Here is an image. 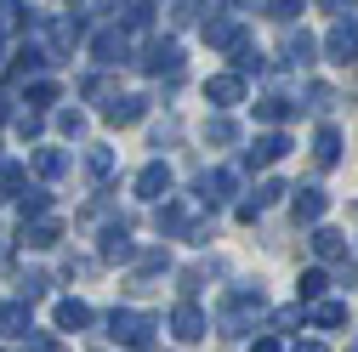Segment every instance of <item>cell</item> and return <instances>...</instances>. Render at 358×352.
<instances>
[{"instance_id": "obj_1", "label": "cell", "mask_w": 358, "mask_h": 352, "mask_svg": "<svg viewBox=\"0 0 358 352\" xmlns=\"http://www.w3.org/2000/svg\"><path fill=\"white\" fill-rule=\"evenodd\" d=\"M154 228L165 239H194V244H210V222H205V205L199 199H165L154 210Z\"/></svg>"}, {"instance_id": "obj_2", "label": "cell", "mask_w": 358, "mask_h": 352, "mask_svg": "<svg viewBox=\"0 0 358 352\" xmlns=\"http://www.w3.org/2000/svg\"><path fill=\"white\" fill-rule=\"evenodd\" d=\"M267 307V295H262V284H239L228 301H222V313H216V330L222 335H245L250 330V318Z\"/></svg>"}, {"instance_id": "obj_3", "label": "cell", "mask_w": 358, "mask_h": 352, "mask_svg": "<svg viewBox=\"0 0 358 352\" xmlns=\"http://www.w3.org/2000/svg\"><path fill=\"white\" fill-rule=\"evenodd\" d=\"M154 318L148 313H137V307H114V313H108V335L114 341H125L131 352H154Z\"/></svg>"}, {"instance_id": "obj_4", "label": "cell", "mask_w": 358, "mask_h": 352, "mask_svg": "<svg viewBox=\"0 0 358 352\" xmlns=\"http://www.w3.org/2000/svg\"><path fill=\"white\" fill-rule=\"evenodd\" d=\"M92 57H97L103 68H120V63H131V34H125L120 23L97 29V34H92Z\"/></svg>"}, {"instance_id": "obj_5", "label": "cell", "mask_w": 358, "mask_h": 352, "mask_svg": "<svg viewBox=\"0 0 358 352\" xmlns=\"http://www.w3.org/2000/svg\"><path fill=\"white\" fill-rule=\"evenodd\" d=\"M137 239H131V228L125 222H108L103 228V261H114V267H137Z\"/></svg>"}, {"instance_id": "obj_6", "label": "cell", "mask_w": 358, "mask_h": 352, "mask_svg": "<svg viewBox=\"0 0 358 352\" xmlns=\"http://www.w3.org/2000/svg\"><path fill=\"white\" fill-rule=\"evenodd\" d=\"M234 193H239V170H234V165H222V170L199 176V205H205V210H216V205H228Z\"/></svg>"}, {"instance_id": "obj_7", "label": "cell", "mask_w": 358, "mask_h": 352, "mask_svg": "<svg viewBox=\"0 0 358 352\" xmlns=\"http://www.w3.org/2000/svg\"><path fill=\"white\" fill-rule=\"evenodd\" d=\"M324 52H330V63H358V17H341V23H330V34H324Z\"/></svg>"}, {"instance_id": "obj_8", "label": "cell", "mask_w": 358, "mask_h": 352, "mask_svg": "<svg viewBox=\"0 0 358 352\" xmlns=\"http://www.w3.org/2000/svg\"><path fill=\"white\" fill-rule=\"evenodd\" d=\"M205 330H210V318L199 313V301H176V307H171V335L182 341V346H194Z\"/></svg>"}, {"instance_id": "obj_9", "label": "cell", "mask_w": 358, "mask_h": 352, "mask_svg": "<svg viewBox=\"0 0 358 352\" xmlns=\"http://www.w3.org/2000/svg\"><path fill=\"white\" fill-rule=\"evenodd\" d=\"M199 29H205V40H210V46H222V52H228L234 40L245 34V29H239V6H216V12H210Z\"/></svg>"}, {"instance_id": "obj_10", "label": "cell", "mask_w": 358, "mask_h": 352, "mask_svg": "<svg viewBox=\"0 0 358 352\" xmlns=\"http://www.w3.org/2000/svg\"><path fill=\"white\" fill-rule=\"evenodd\" d=\"M143 68H148V74H159V80H176V74H182V46L159 34L154 46H148V57H143Z\"/></svg>"}, {"instance_id": "obj_11", "label": "cell", "mask_w": 358, "mask_h": 352, "mask_svg": "<svg viewBox=\"0 0 358 352\" xmlns=\"http://www.w3.org/2000/svg\"><path fill=\"white\" fill-rule=\"evenodd\" d=\"M137 199H148V205H165L171 199V165L165 159H154V165L137 170Z\"/></svg>"}, {"instance_id": "obj_12", "label": "cell", "mask_w": 358, "mask_h": 352, "mask_svg": "<svg viewBox=\"0 0 358 352\" xmlns=\"http://www.w3.org/2000/svg\"><path fill=\"white\" fill-rule=\"evenodd\" d=\"M285 193H290V188H285V182H279V176H262V182H256V188H250V199H245V205H239V222H256V216H262V210H267V205H279V199H285Z\"/></svg>"}, {"instance_id": "obj_13", "label": "cell", "mask_w": 358, "mask_h": 352, "mask_svg": "<svg viewBox=\"0 0 358 352\" xmlns=\"http://www.w3.org/2000/svg\"><path fill=\"white\" fill-rule=\"evenodd\" d=\"M285 154H290V137H285V131H262V137L245 148V165H250V170H256V165H279Z\"/></svg>"}, {"instance_id": "obj_14", "label": "cell", "mask_w": 358, "mask_h": 352, "mask_svg": "<svg viewBox=\"0 0 358 352\" xmlns=\"http://www.w3.org/2000/svg\"><path fill=\"white\" fill-rule=\"evenodd\" d=\"M205 103L210 108H234V103H245V80L228 68V74H210L205 80Z\"/></svg>"}, {"instance_id": "obj_15", "label": "cell", "mask_w": 358, "mask_h": 352, "mask_svg": "<svg viewBox=\"0 0 358 352\" xmlns=\"http://www.w3.org/2000/svg\"><path fill=\"white\" fill-rule=\"evenodd\" d=\"M143 114H148V97H143V91H125V97H108V103H103V119H108V125H137Z\"/></svg>"}, {"instance_id": "obj_16", "label": "cell", "mask_w": 358, "mask_h": 352, "mask_svg": "<svg viewBox=\"0 0 358 352\" xmlns=\"http://www.w3.org/2000/svg\"><path fill=\"white\" fill-rule=\"evenodd\" d=\"M307 244H313V256H319V261H336V267L347 261V233H341V228H324V222H319Z\"/></svg>"}, {"instance_id": "obj_17", "label": "cell", "mask_w": 358, "mask_h": 352, "mask_svg": "<svg viewBox=\"0 0 358 352\" xmlns=\"http://www.w3.org/2000/svg\"><path fill=\"white\" fill-rule=\"evenodd\" d=\"M324 210H330V193H324V188H296V222L319 228V222H324Z\"/></svg>"}, {"instance_id": "obj_18", "label": "cell", "mask_w": 358, "mask_h": 352, "mask_svg": "<svg viewBox=\"0 0 358 352\" xmlns=\"http://www.w3.org/2000/svg\"><path fill=\"white\" fill-rule=\"evenodd\" d=\"M228 52H234V74H239V80H245V74H262V68H267V57H262V46H256L250 34H239Z\"/></svg>"}, {"instance_id": "obj_19", "label": "cell", "mask_w": 358, "mask_h": 352, "mask_svg": "<svg viewBox=\"0 0 358 352\" xmlns=\"http://www.w3.org/2000/svg\"><path fill=\"white\" fill-rule=\"evenodd\" d=\"M313 52H319V40H313L307 29H290V34H285V63H290V68H307Z\"/></svg>"}, {"instance_id": "obj_20", "label": "cell", "mask_w": 358, "mask_h": 352, "mask_svg": "<svg viewBox=\"0 0 358 352\" xmlns=\"http://www.w3.org/2000/svg\"><path fill=\"white\" fill-rule=\"evenodd\" d=\"M307 324H313V330H341V324H347V301H319V307H307Z\"/></svg>"}, {"instance_id": "obj_21", "label": "cell", "mask_w": 358, "mask_h": 352, "mask_svg": "<svg viewBox=\"0 0 358 352\" xmlns=\"http://www.w3.org/2000/svg\"><path fill=\"white\" fill-rule=\"evenodd\" d=\"M313 159H319L324 170L341 159V131H336V125H319V137H313Z\"/></svg>"}, {"instance_id": "obj_22", "label": "cell", "mask_w": 358, "mask_h": 352, "mask_svg": "<svg viewBox=\"0 0 358 352\" xmlns=\"http://www.w3.org/2000/svg\"><path fill=\"white\" fill-rule=\"evenodd\" d=\"M57 239H63V222H52V216H46V222H29V228H23V244H29V250H52Z\"/></svg>"}, {"instance_id": "obj_23", "label": "cell", "mask_w": 358, "mask_h": 352, "mask_svg": "<svg viewBox=\"0 0 358 352\" xmlns=\"http://www.w3.org/2000/svg\"><path fill=\"white\" fill-rule=\"evenodd\" d=\"M290 114H296V103L279 97V91H273V97H256V119H262V125H285Z\"/></svg>"}, {"instance_id": "obj_24", "label": "cell", "mask_w": 358, "mask_h": 352, "mask_svg": "<svg viewBox=\"0 0 358 352\" xmlns=\"http://www.w3.org/2000/svg\"><path fill=\"white\" fill-rule=\"evenodd\" d=\"M29 301H6L0 307V335H29Z\"/></svg>"}, {"instance_id": "obj_25", "label": "cell", "mask_w": 358, "mask_h": 352, "mask_svg": "<svg viewBox=\"0 0 358 352\" xmlns=\"http://www.w3.org/2000/svg\"><path fill=\"white\" fill-rule=\"evenodd\" d=\"M324 290H330V273H324V267H307V273L296 279V295H301V301H313V307L324 301Z\"/></svg>"}, {"instance_id": "obj_26", "label": "cell", "mask_w": 358, "mask_h": 352, "mask_svg": "<svg viewBox=\"0 0 358 352\" xmlns=\"http://www.w3.org/2000/svg\"><path fill=\"white\" fill-rule=\"evenodd\" d=\"M205 142H216V148H234V142H239V125H234L228 114H210V119H205Z\"/></svg>"}, {"instance_id": "obj_27", "label": "cell", "mask_w": 358, "mask_h": 352, "mask_svg": "<svg viewBox=\"0 0 358 352\" xmlns=\"http://www.w3.org/2000/svg\"><path fill=\"white\" fill-rule=\"evenodd\" d=\"M17 210H23V228H29V222H46V210H52V193H46V188H29V193L17 199Z\"/></svg>"}, {"instance_id": "obj_28", "label": "cell", "mask_w": 358, "mask_h": 352, "mask_svg": "<svg viewBox=\"0 0 358 352\" xmlns=\"http://www.w3.org/2000/svg\"><path fill=\"white\" fill-rule=\"evenodd\" d=\"M85 324H92V307H85V301H57V330H85Z\"/></svg>"}, {"instance_id": "obj_29", "label": "cell", "mask_w": 358, "mask_h": 352, "mask_svg": "<svg viewBox=\"0 0 358 352\" xmlns=\"http://www.w3.org/2000/svg\"><path fill=\"white\" fill-rule=\"evenodd\" d=\"M23 182H29V170H23L17 159L0 165V199H23Z\"/></svg>"}, {"instance_id": "obj_30", "label": "cell", "mask_w": 358, "mask_h": 352, "mask_svg": "<svg viewBox=\"0 0 358 352\" xmlns=\"http://www.w3.org/2000/svg\"><path fill=\"white\" fill-rule=\"evenodd\" d=\"M154 12L159 6H120V29L125 34H143V29H154Z\"/></svg>"}, {"instance_id": "obj_31", "label": "cell", "mask_w": 358, "mask_h": 352, "mask_svg": "<svg viewBox=\"0 0 358 352\" xmlns=\"http://www.w3.org/2000/svg\"><path fill=\"white\" fill-rule=\"evenodd\" d=\"M34 170L52 182V176H63V170H69V154H63V148H40V154H34Z\"/></svg>"}, {"instance_id": "obj_32", "label": "cell", "mask_w": 358, "mask_h": 352, "mask_svg": "<svg viewBox=\"0 0 358 352\" xmlns=\"http://www.w3.org/2000/svg\"><path fill=\"white\" fill-rule=\"evenodd\" d=\"M159 273H171V250H143L137 256V279H159Z\"/></svg>"}, {"instance_id": "obj_33", "label": "cell", "mask_w": 358, "mask_h": 352, "mask_svg": "<svg viewBox=\"0 0 358 352\" xmlns=\"http://www.w3.org/2000/svg\"><path fill=\"white\" fill-rule=\"evenodd\" d=\"M85 170H92V182H108L114 176V148H92L85 154Z\"/></svg>"}, {"instance_id": "obj_34", "label": "cell", "mask_w": 358, "mask_h": 352, "mask_svg": "<svg viewBox=\"0 0 358 352\" xmlns=\"http://www.w3.org/2000/svg\"><path fill=\"white\" fill-rule=\"evenodd\" d=\"M17 290H23V301H29V307H34V301H40V295H46V290H52V279H46V273H40V267H29V273H23V279H17Z\"/></svg>"}, {"instance_id": "obj_35", "label": "cell", "mask_w": 358, "mask_h": 352, "mask_svg": "<svg viewBox=\"0 0 358 352\" xmlns=\"http://www.w3.org/2000/svg\"><path fill=\"white\" fill-rule=\"evenodd\" d=\"M301 108H313V114H330V108H336V91H330L324 80H313V85H307V103H301Z\"/></svg>"}, {"instance_id": "obj_36", "label": "cell", "mask_w": 358, "mask_h": 352, "mask_svg": "<svg viewBox=\"0 0 358 352\" xmlns=\"http://www.w3.org/2000/svg\"><path fill=\"white\" fill-rule=\"evenodd\" d=\"M29 103H34V114L46 103H57V80H29Z\"/></svg>"}, {"instance_id": "obj_37", "label": "cell", "mask_w": 358, "mask_h": 352, "mask_svg": "<svg viewBox=\"0 0 358 352\" xmlns=\"http://www.w3.org/2000/svg\"><path fill=\"white\" fill-rule=\"evenodd\" d=\"M57 131H63V137H85V114L80 108H63L57 114Z\"/></svg>"}, {"instance_id": "obj_38", "label": "cell", "mask_w": 358, "mask_h": 352, "mask_svg": "<svg viewBox=\"0 0 358 352\" xmlns=\"http://www.w3.org/2000/svg\"><path fill=\"white\" fill-rule=\"evenodd\" d=\"M262 12L273 17V23H296V12H301V6H296V0H273V6H262Z\"/></svg>"}, {"instance_id": "obj_39", "label": "cell", "mask_w": 358, "mask_h": 352, "mask_svg": "<svg viewBox=\"0 0 358 352\" xmlns=\"http://www.w3.org/2000/svg\"><path fill=\"white\" fill-rule=\"evenodd\" d=\"M29 17V6H12V0H0V29H12V23H23Z\"/></svg>"}, {"instance_id": "obj_40", "label": "cell", "mask_w": 358, "mask_h": 352, "mask_svg": "<svg viewBox=\"0 0 358 352\" xmlns=\"http://www.w3.org/2000/svg\"><path fill=\"white\" fill-rule=\"evenodd\" d=\"M307 313H301V307H279V313H273V330H290V324H301Z\"/></svg>"}, {"instance_id": "obj_41", "label": "cell", "mask_w": 358, "mask_h": 352, "mask_svg": "<svg viewBox=\"0 0 358 352\" xmlns=\"http://www.w3.org/2000/svg\"><path fill=\"white\" fill-rule=\"evenodd\" d=\"M29 352H69L57 335H29Z\"/></svg>"}, {"instance_id": "obj_42", "label": "cell", "mask_w": 358, "mask_h": 352, "mask_svg": "<svg viewBox=\"0 0 358 352\" xmlns=\"http://www.w3.org/2000/svg\"><path fill=\"white\" fill-rule=\"evenodd\" d=\"M63 273L69 279H85V273H92V261H85V256H63Z\"/></svg>"}, {"instance_id": "obj_43", "label": "cell", "mask_w": 358, "mask_h": 352, "mask_svg": "<svg viewBox=\"0 0 358 352\" xmlns=\"http://www.w3.org/2000/svg\"><path fill=\"white\" fill-rule=\"evenodd\" d=\"M17 131H23V137H40V114L23 108V114H17Z\"/></svg>"}, {"instance_id": "obj_44", "label": "cell", "mask_w": 358, "mask_h": 352, "mask_svg": "<svg viewBox=\"0 0 358 352\" xmlns=\"http://www.w3.org/2000/svg\"><path fill=\"white\" fill-rule=\"evenodd\" d=\"M250 352H285V346H279V335H256V341H250Z\"/></svg>"}, {"instance_id": "obj_45", "label": "cell", "mask_w": 358, "mask_h": 352, "mask_svg": "<svg viewBox=\"0 0 358 352\" xmlns=\"http://www.w3.org/2000/svg\"><path fill=\"white\" fill-rule=\"evenodd\" d=\"M336 279H341V284H358V261H341V267H336Z\"/></svg>"}, {"instance_id": "obj_46", "label": "cell", "mask_w": 358, "mask_h": 352, "mask_svg": "<svg viewBox=\"0 0 358 352\" xmlns=\"http://www.w3.org/2000/svg\"><path fill=\"white\" fill-rule=\"evenodd\" d=\"M290 352H330V346H324V341H296Z\"/></svg>"}, {"instance_id": "obj_47", "label": "cell", "mask_w": 358, "mask_h": 352, "mask_svg": "<svg viewBox=\"0 0 358 352\" xmlns=\"http://www.w3.org/2000/svg\"><path fill=\"white\" fill-rule=\"evenodd\" d=\"M0 119H6V103H0Z\"/></svg>"}, {"instance_id": "obj_48", "label": "cell", "mask_w": 358, "mask_h": 352, "mask_svg": "<svg viewBox=\"0 0 358 352\" xmlns=\"http://www.w3.org/2000/svg\"><path fill=\"white\" fill-rule=\"evenodd\" d=\"M352 352H358V341H352Z\"/></svg>"}]
</instances>
